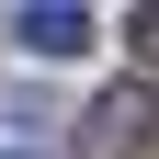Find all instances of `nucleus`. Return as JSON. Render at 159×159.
Wrapping results in <instances>:
<instances>
[{"mask_svg": "<svg viewBox=\"0 0 159 159\" xmlns=\"http://www.w3.org/2000/svg\"><path fill=\"white\" fill-rule=\"evenodd\" d=\"M148 136H159V91H136V80H114L102 102H91V125H80V148H91V159H136Z\"/></svg>", "mask_w": 159, "mask_h": 159, "instance_id": "obj_1", "label": "nucleus"}, {"mask_svg": "<svg viewBox=\"0 0 159 159\" xmlns=\"http://www.w3.org/2000/svg\"><path fill=\"white\" fill-rule=\"evenodd\" d=\"M0 159H57V114L11 91V102H0Z\"/></svg>", "mask_w": 159, "mask_h": 159, "instance_id": "obj_3", "label": "nucleus"}, {"mask_svg": "<svg viewBox=\"0 0 159 159\" xmlns=\"http://www.w3.org/2000/svg\"><path fill=\"white\" fill-rule=\"evenodd\" d=\"M11 46L23 57H80L91 46V11L80 0H34V11H11Z\"/></svg>", "mask_w": 159, "mask_h": 159, "instance_id": "obj_2", "label": "nucleus"}, {"mask_svg": "<svg viewBox=\"0 0 159 159\" xmlns=\"http://www.w3.org/2000/svg\"><path fill=\"white\" fill-rule=\"evenodd\" d=\"M125 34H136V57H148V68H159V11H136Z\"/></svg>", "mask_w": 159, "mask_h": 159, "instance_id": "obj_4", "label": "nucleus"}]
</instances>
